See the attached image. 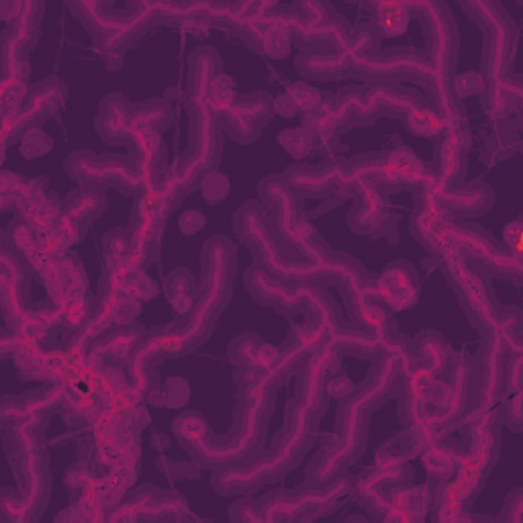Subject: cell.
<instances>
[{
  "label": "cell",
  "mask_w": 523,
  "mask_h": 523,
  "mask_svg": "<svg viewBox=\"0 0 523 523\" xmlns=\"http://www.w3.org/2000/svg\"><path fill=\"white\" fill-rule=\"evenodd\" d=\"M178 225H180V229H182L184 235H194V233H199L205 227L206 219L201 211H187V213L180 215Z\"/></svg>",
  "instance_id": "2e32d148"
},
{
  "label": "cell",
  "mask_w": 523,
  "mask_h": 523,
  "mask_svg": "<svg viewBox=\"0 0 523 523\" xmlns=\"http://www.w3.org/2000/svg\"><path fill=\"white\" fill-rule=\"evenodd\" d=\"M288 98L293 100V105L297 107V111L305 112H317L321 107V94L311 88L309 84H297V86H290L288 90Z\"/></svg>",
  "instance_id": "52a82bcc"
},
{
  "label": "cell",
  "mask_w": 523,
  "mask_h": 523,
  "mask_svg": "<svg viewBox=\"0 0 523 523\" xmlns=\"http://www.w3.org/2000/svg\"><path fill=\"white\" fill-rule=\"evenodd\" d=\"M407 125L421 135H437L440 131H444L446 123L437 112L428 111L423 107H413L407 111Z\"/></svg>",
  "instance_id": "3957f363"
},
{
  "label": "cell",
  "mask_w": 523,
  "mask_h": 523,
  "mask_svg": "<svg viewBox=\"0 0 523 523\" xmlns=\"http://www.w3.org/2000/svg\"><path fill=\"white\" fill-rule=\"evenodd\" d=\"M281 362V354L274 346H268V343H260L258 352L254 355V362L252 366L258 368V370H272L276 364Z\"/></svg>",
  "instance_id": "5bb4252c"
},
{
  "label": "cell",
  "mask_w": 523,
  "mask_h": 523,
  "mask_svg": "<svg viewBox=\"0 0 523 523\" xmlns=\"http://www.w3.org/2000/svg\"><path fill=\"white\" fill-rule=\"evenodd\" d=\"M105 206V199L100 192H94V190H84V192H78L72 196V201L66 206V215L70 219H74L76 223H84L88 219L96 217Z\"/></svg>",
  "instance_id": "6da1fadb"
},
{
  "label": "cell",
  "mask_w": 523,
  "mask_h": 523,
  "mask_svg": "<svg viewBox=\"0 0 523 523\" xmlns=\"http://www.w3.org/2000/svg\"><path fill=\"white\" fill-rule=\"evenodd\" d=\"M282 148L288 151L295 158H305L309 151L313 150V139L309 135V131L305 129H286L278 137Z\"/></svg>",
  "instance_id": "8992f818"
},
{
  "label": "cell",
  "mask_w": 523,
  "mask_h": 523,
  "mask_svg": "<svg viewBox=\"0 0 523 523\" xmlns=\"http://www.w3.org/2000/svg\"><path fill=\"white\" fill-rule=\"evenodd\" d=\"M188 384L182 378H170L160 391L151 392L153 405H168V407H182L188 401Z\"/></svg>",
  "instance_id": "277c9868"
},
{
  "label": "cell",
  "mask_w": 523,
  "mask_h": 523,
  "mask_svg": "<svg viewBox=\"0 0 523 523\" xmlns=\"http://www.w3.org/2000/svg\"><path fill=\"white\" fill-rule=\"evenodd\" d=\"M490 364H493V374H495V370H497V354L495 352H493ZM490 387H493V391H497V376H490Z\"/></svg>",
  "instance_id": "ffe728a7"
},
{
  "label": "cell",
  "mask_w": 523,
  "mask_h": 523,
  "mask_svg": "<svg viewBox=\"0 0 523 523\" xmlns=\"http://www.w3.org/2000/svg\"><path fill=\"white\" fill-rule=\"evenodd\" d=\"M168 295L170 299H178V297H194V288H196V284H194V278H192V274H188L184 270H178V272H174L172 276L168 278Z\"/></svg>",
  "instance_id": "9c48e42d"
},
{
  "label": "cell",
  "mask_w": 523,
  "mask_h": 523,
  "mask_svg": "<svg viewBox=\"0 0 523 523\" xmlns=\"http://www.w3.org/2000/svg\"><path fill=\"white\" fill-rule=\"evenodd\" d=\"M325 391H327L329 396H334V399H343V396H348L350 392L354 391V382L348 376H336V378H331L327 382V389Z\"/></svg>",
  "instance_id": "e0dca14e"
},
{
  "label": "cell",
  "mask_w": 523,
  "mask_h": 523,
  "mask_svg": "<svg viewBox=\"0 0 523 523\" xmlns=\"http://www.w3.org/2000/svg\"><path fill=\"white\" fill-rule=\"evenodd\" d=\"M444 360H446V352L444 346L440 341H423L421 343V362L425 368H430L431 372H437L444 368Z\"/></svg>",
  "instance_id": "8fae6325"
},
{
  "label": "cell",
  "mask_w": 523,
  "mask_h": 523,
  "mask_svg": "<svg viewBox=\"0 0 523 523\" xmlns=\"http://www.w3.org/2000/svg\"><path fill=\"white\" fill-rule=\"evenodd\" d=\"M360 315H362V321H364L366 327H370V329L378 331V334L384 329L387 315H384V311L378 305H364L362 311H360Z\"/></svg>",
  "instance_id": "9a60e30c"
},
{
  "label": "cell",
  "mask_w": 523,
  "mask_h": 523,
  "mask_svg": "<svg viewBox=\"0 0 523 523\" xmlns=\"http://www.w3.org/2000/svg\"><path fill=\"white\" fill-rule=\"evenodd\" d=\"M258 348H260V341H258L256 337L243 336V337H240V339H235V341H233L231 355H233V360H235L237 364L247 366V364H252V362H254V355H256V352H258Z\"/></svg>",
  "instance_id": "30bf717a"
},
{
  "label": "cell",
  "mask_w": 523,
  "mask_h": 523,
  "mask_svg": "<svg viewBox=\"0 0 523 523\" xmlns=\"http://www.w3.org/2000/svg\"><path fill=\"white\" fill-rule=\"evenodd\" d=\"M522 223H511L509 227H505V242L509 247H517L519 245V235H522Z\"/></svg>",
  "instance_id": "ac0fdd59"
},
{
  "label": "cell",
  "mask_w": 523,
  "mask_h": 523,
  "mask_svg": "<svg viewBox=\"0 0 523 523\" xmlns=\"http://www.w3.org/2000/svg\"><path fill=\"white\" fill-rule=\"evenodd\" d=\"M460 462V456L456 452H452L446 446H431L428 456L423 458V464L430 470V474L433 478H440V481H446L454 474V470Z\"/></svg>",
  "instance_id": "7a4b0ae2"
},
{
  "label": "cell",
  "mask_w": 523,
  "mask_h": 523,
  "mask_svg": "<svg viewBox=\"0 0 523 523\" xmlns=\"http://www.w3.org/2000/svg\"><path fill=\"white\" fill-rule=\"evenodd\" d=\"M52 146H54V141H52V137L47 133H43L37 127H31V129L25 131V135H23L20 153L27 160H33V158H41L47 151H52Z\"/></svg>",
  "instance_id": "5b68a950"
},
{
  "label": "cell",
  "mask_w": 523,
  "mask_h": 523,
  "mask_svg": "<svg viewBox=\"0 0 523 523\" xmlns=\"http://www.w3.org/2000/svg\"><path fill=\"white\" fill-rule=\"evenodd\" d=\"M483 86H485L483 78L478 74H474V72L460 74L456 78V82H454V90H456L458 96H462V98L474 96V94H481L483 93Z\"/></svg>",
  "instance_id": "7c38bea8"
},
{
  "label": "cell",
  "mask_w": 523,
  "mask_h": 523,
  "mask_svg": "<svg viewBox=\"0 0 523 523\" xmlns=\"http://www.w3.org/2000/svg\"><path fill=\"white\" fill-rule=\"evenodd\" d=\"M229 180L227 176L219 174V172H208L203 182H201V190L205 194V199L208 203H219L223 201L225 196L229 194Z\"/></svg>",
  "instance_id": "ba28073f"
},
{
  "label": "cell",
  "mask_w": 523,
  "mask_h": 523,
  "mask_svg": "<svg viewBox=\"0 0 523 523\" xmlns=\"http://www.w3.org/2000/svg\"><path fill=\"white\" fill-rule=\"evenodd\" d=\"M274 107H276V111L281 112L282 117H293L295 112H299L297 111V107L293 105V100L288 98V94H282L281 98L274 102Z\"/></svg>",
  "instance_id": "d6986e66"
},
{
  "label": "cell",
  "mask_w": 523,
  "mask_h": 523,
  "mask_svg": "<svg viewBox=\"0 0 523 523\" xmlns=\"http://www.w3.org/2000/svg\"><path fill=\"white\" fill-rule=\"evenodd\" d=\"M94 474L90 472V468L86 462H78L74 466L70 468L68 472H66V485L70 486L72 490H80V488H84V486L90 483V478H93Z\"/></svg>",
  "instance_id": "4fadbf2b"
}]
</instances>
